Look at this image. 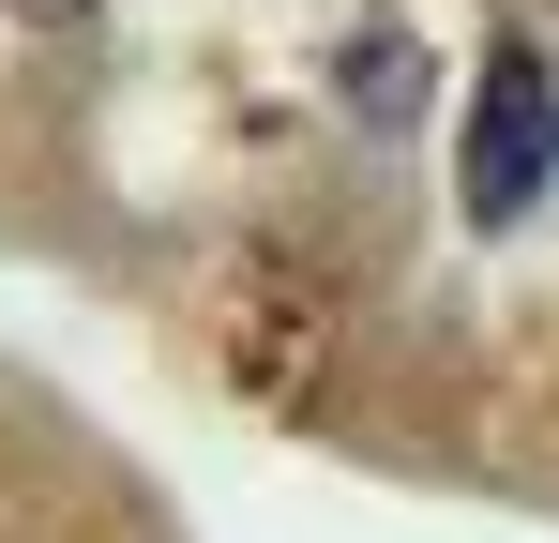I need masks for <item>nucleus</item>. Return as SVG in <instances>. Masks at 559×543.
Instances as JSON below:
<instances>
[{
    "label": "nucleus",
    "instance_id": "obj_1",
    "mask_svg": "<svg viewBox=\"0 0 559 543\" xmlns=\"http://www.w3.org/2000/svg\"><path fill=\"white\" fill-rule=\"evenodd\" d=\"M454 181H468V212H484V227H514V212H530V196L559 181V76L530 61V46H499V61H484Z\"/></svg>",
    "mask_w": 559,
    "mask_h": 543
},
{
    "label": "nucleus",
    "instance_id": "obj_2",
    "mask_svg": "<svg viewBox=\"0 0 559 543\" xmlns=\"http://www.w3.org/2000/svg\"><path fill=\"white\" fill-rule=\"evenodd\" d=\"M348 90L393 121V106H408V46H393V31H364V46H348Z\"/></svg>",
    "mask_w": 559,
    "mask_h": 543
},
{
    "label": "nucleus",
    "instance_id": "obj_3",
    "mask_svg": "<svg viewBox=\"0 0 559 543\" xmlns=\"http://www.w3.org/2000/svg\"><path fill=\"white\" fill-rule=\"evenodd\" d=\"M15 15H92V0H15Z\"/></svg>",
    "mask_w": 559,
    "mask_h": 543
}]
</instances>
